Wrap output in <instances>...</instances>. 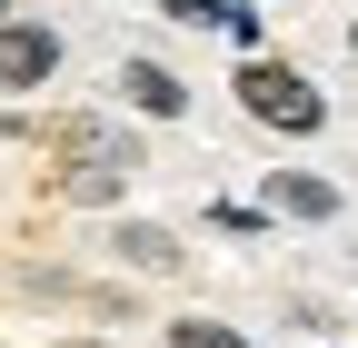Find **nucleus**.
Returning a JSON list of instances; mask_svg holds the SVG:
<instances>
[{
    "label": "nucleus",
    "instance_id": "obj_3",
    "mask_svg": "<svg viewBox=\"0 0 358 348\" xmlns=\"http://www.w3.org/2000/svg\"><path fill=\"white\" fill-rule=\"evenodd\" d=\"M50 159H120V169H150V129L129 119L120 100H80V110H50Z\"/></svg>",
    "mask_w": 358,
    "mask_h": 348
},
{
    "label": "nucleus",
    "instance_id": "obj_14",
    "mask_svg": "<svg viewBox=\"0 0 358 348\" xmlns=\"http://www.w3.org/2000/svg\"><path fill=\"white\" fill-rule=\"evenodd\" d=\"M338 40H348V60H358V10H348V30H338Z\"/></svg>",
    "mask_w": 358,
    "mask_h": 348
},
{
    "label": "nucleus",
    "instance_id": "obj_4",
    "mask_svg": "<svg viewBox=\"0 0 358 348\" xmlns=\"http://www.w3.org/2000/svg\"><path fill=\"white\" fill-rule=\"evenodd\" d=\"M60 70H70V30L60 20H40V10H10V20H0V100L60 90Z\"/></svg>",
    "mask_w": 358,
    "mask_h": 348
},
{
    "label": "nucleus",
    "instance_id": "obj_5",
    "mask_svg": "<svg viewBox=\"0 0 358 348\" xmlns=\"http://www.w3.org/2000/svg\"><path fill=\"white\" fill-rule=\"evenodd\" d=\"M279 229H348V189H338V169H299V159H279V169H259V189H249Z\"/></svg>",
    "mask_w": 358,
    "mask_h": 348
},
{
    "label": "nucleus",
    "instance_id": "obj_15",
    "mask_svg": "<svg viewBox=\"0 0 358 348\" xmlns=\"http://www.w3.org/2000/svg\"><path fill=\"white\" fill-rule=\"evenodd\" d=\"M348 269H358V219H348Z\"/></svg>",
    "mask_w": 358,
    "mask_h": 348
},
{
    "label": "nucleus",
    "instance_id": "obj_8",
    "mask_svg": "<svg viewBox=\"0 0 358 348\" xmlns=\"http://www.w3.org/2000/svg\"><path fill=\"white\" fill-rule=\"evenodd\" d=\"M199 229H209V239H229V249H268V239H279V219H268L259 199H229V189H209V199H199Z\"/></svg>",
    "mask_w": 358,
    "mask_h": 348
},
{
    "label": "nucleus",
    "instance_id": "obj_11",
    "mask_svg": "<svg viewBox=\"0 0 358 348\" xmlns=\"http://www.w3.org/2000/svg\"><path fill=\"white\" fill-rule=\"evenodd\" d=\"M150 10H159L169 30H219V10H229V0H150Z\"/></svg>",
    "mask_w": 358,
    "mask_h": 348
},
{
    "label": "nucleus",
    "instance_id": "obj_9",
    "mask_svg": "<svg viewBox=\"0 0 358 348\" xmlns=\"http://www.w3.org/2000/svg\"><path fill=\"white\" fill-rule=\"evenodd\" d=\"M159 348H259V328L219 319V309H169L159 319Z\"/></svg>",
    "mask_w": 358,
    "mask_h": 348
},
{
    "label": "nucleus",
    "instance_id": "obj_12",
    "mask_svg": "<svg viewBox=\"0 0 358 348\" xmlns=\"http://www.w3.org/2000/svg\"><path fill=\"white\" fill-rule=\"evenodd\" d=\"M279 319H289V328H299V338H338V319H329V309H319V298H279Z\"/></svg>",
    "mask_w": 358,
    "mask_h": 348
},
{
    "label": "nucleus",
    "instance_id": "obj_2",
    "mask_svg": "<svg viewBox=\"0 0 358 348\" xmlns=\"http://www.w3.org/2000/svg\"><path fill=\"white\" fill-rule=\"evenodd\" d=\"M100 259H110L120 279H140V289H189V269H199V249L179 239L169 219H150V209L100 219Z\"/></svg>",
    "mask_w": 358,
    "mask_h": 348
},
{
    "label": "nucleus",
    "instance_id": "obj_10",
    "mask_svg": "<svg viewBox=\"0 0 358 348\" xmlns=\"http://www.w3.org/2000/svg\"><path fill=\"white\" fill-rule=\"evenodd\" d=\"M209 40H229V60H259V50H279V40H268V0H229Z\"/></svg>",
    "mask_w": 358,
    "mask_h": 348
},
{
    "label": "nucleus",
    "instance_id": "obj_6",
    "mask_svg": "<svg viewBox=\"0 0 358 348\" xmlns=\"http://www.w3.org/2000/svg\"><path fill=\"white\" fill-rule=\"evenodd\" d=\"M110 100L140 119V129H179V119L199 110V90H189L159 50H120V60H110Z\"/></svg>",
    "mask_w": 358,
    "mask_h": 348
},
{
    "label": "nucleus",
    "instance_id": "obj_13",
    "mask_svg": "<svg viewBox=\"0 0 358 348\" xmlns=\"http://www.w3.org/2000/svg\"><path fill=\"white\" fill-rule=\"evenodd\" d=\"M60 348H129V338H60Z\"/></svg>",
    "mask_w": 358,
    "mask_h": 348
},
{
    "label": "nucleus",
    "instance_id": "obj_1",
    "mask_svg": "<svg viewBox=\"0 0 358 348\" xmlns=\"http://www.w3.org/2000/svg\"><path fill=\"white\" fill-rule=\"evenodd\" d=\"M229 100H239V119H249V129H268V140H319V129L338 119V110H329V90H319V80H308L289 50L229 60Z\"/></svg>",
    "mask_w": 358,
    "mask_h": 348
},
{
    "label": "nucleus",
    "instance_id": "obj_7",
    "mask_svg": "<svg viewBox=\"0 0 358 348\" xmlns=\"http://www.w3.org/2000/svg\"><path fill=\"white\" fill-rule=\"evenodd\" d=\"M140 199V169L120 159H50V209H80V219H120Z\"/></svg>",
    "mask_w": 358,
    "mask_h": 348
}]
</instances>
